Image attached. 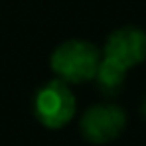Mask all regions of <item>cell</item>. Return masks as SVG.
I'll return each instance as SVG.
<instances>
[{
	"label": "cell",
	"instance_id": "1",
	"mask_svg": "<svg viewBox=\"0 0 146 146\" xmlns=\"http://www.w3.org/2000/svg\"><path fill=\"white\" fill-rule=\"evenodd\" d=\"M146 59V32L136 26L113 30L103 48L95 83L103 95H117L124 85L126 73Z\"/></svg>",
	"mask_w": 146,
	"mask_h": 146
},
{
	"label": "cell",
	"instance_id": "2",
	"mask_svg": "<svg viewBox=\"0 0 146 146\" xmlns=\"http://www.w3.org/2000/svg\"><path fill=\"white\" fill-rule=\"evenodd\" d=\"M101 63V48L89 40L71 38L61 42L49 55V67L67 85H81L95 79Z\"/></svg>",
	"mask_w": 146,
	"mask_h": 146
},
{
	"label": "cell",
	"instance_id": "3",
	"mask_svg": "<svg viewBox=\"0 0 146 146\" xmlns=\"http://www.w3.org/2000/svg\"><path fill=\"white\" fill-rule=\"evenodd\" d=\"M32 111L38 122L49 130H59L67 126L77 113V101L71 85L57 77L42 83L34 93Z\"/></svg>",
	"mask_w": 146,
	"mask_h": 146
},
{
	"label": "cell",
	"instance_id": "4",
	"mask_svg": "<svg viewBox=\"0 0 146 146\" xmlns=\"http://www.w3.org/2000/svg\"><path fill=\"white\" fill-rule=\"evenodd\" d=\"M126 113L117 103H95L79 119V132L91 144H109L126 128Z\"/></svg>",
	"mask_w": 146,
	"mask_h": 146
},
{
	"label": "cell",
	"instance_id": "5",
	"mask_svg": "<svg viewBox=\"0 0 146 146\" xmlns=\"http://www.w3.org/2000/svg\"><path fill=\"white\" fill-rule=\"evenodd\" d=\"M140 115H142V117L146 119V97H144V101L140 103Z\"/></svg>",
	"mask_w": 146,
	"mask_h": 146
}]
</instances>
